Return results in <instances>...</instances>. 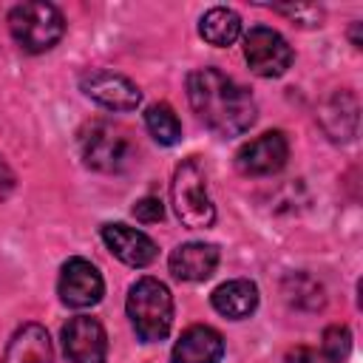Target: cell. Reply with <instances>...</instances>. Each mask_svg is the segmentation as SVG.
I'll use <instances>...</instances> for the list:
<instances>
[{"label": "cell", "mask_w": 363, "mask_h": 363, "mask_svg": "<svg viewBox=\"0 0 363 363\" xmlns=\"http://www.w3.org/2000/svg\"><path fill=\"white\" fill-rule=\"evenodd\" d=\"M57 292L62 298L65 306L74 309H88L94 303L102 301L105 295V281L102 272L85 261V258H68L60 269V281H57Z\"/></svg>", "instance_id": "cell-8"}, {"label": "cell", "mask_w": 363, "mask_h": 363, "mask_svg": "<svg viewBox=\"0 0 363 363\" xmlns=\"http://www.w3.org/2000/svg\"><path fill=\"white\" fill-rule=\"evenodd\" d=\"M79 88L88 99L99 102L108 111H133L142 102V91L125 74L108 68H91L79 77Z\"/></svg>", "instance_id": "cell-7"}, {"label": "cell", "mask_w": 363, "mask_h": 363, "mask_svg": "<svg viewBox=\"0 0 363 363\" xmlns=\"http://www.w3.org/2000/svg\"><path fill=\"white\" fill-rule=\"evenodd\" d=\"M9 31L28 54L54 48L65 34V20L51 3H20L9 11Z\"/></svg>", "instance_id": "cell-4"}, {"label": "cell", "mask_w": 363, "mask_h": 363, "mask_svg": "<svg viewBox=\"0 0 363 363\" xmlns=\"http://www.w3.org/2000/svg\"><path fill=\"white\" fill-rule=\"evenodd\" d=\"M133 216H136L139 221H145V224H153V221H162L164 207H162V201H159V199L145 196V199H139V201L133 204Z\"/></svg>", "instance_id": "cell-20"}, {"label": "cell", "mask_w": 363, "mask_h": 363, "mask_svg": "<svg viewBox=\"0 0 363 363\" xmlns=\"http://www.w3.org/2000/svg\"><path fill=\"white\" fill-rule=\"evenodd\" d=\"M145 125L159 145H176L182 139V122L173 113V108L164 102H156L145 111Z\"/></svg>", "instance_id": "cell-17"}, {"label": "cell", "mask_w": 363, "mask_h": 363, "mask_svg": "<svg viewBox=\"0 0 363 363\" xmlns=\"http://www.w3.org/2000/svg\"><path fill=\"white\" fill-rule=\"evenodd\" d=\"M244 60L252 68V74L272 79L286 74V68L292 65V48L278 31L267 26H255L244 37Z\"/></svg>", "instance_id": "cell-6"}, {"label": "cell", "mask_w": 363, "mask_h": 363, "mask_svg": "<svg viewBox=\"0 0 363 363\" xmlns=\"http://www.w3.org/2000/svg\"><path fill=\"white\" fill-rule=\"evenodd\" d=\"M221 354H224L221 335L204 323L184 329L173 346V363H218Z\"/></svg>", "instance_id": "cell-13"}, {"label": "cell", "mask_w": 363, "mask_h": 363, "mask_svg": "<svg viewBox=\"0 0 363 363\" xmlns=\"http://www.w3.org/2000/svg\"><path fill=\"white\" fill-rule=\"evenodd\" d=\"M167 264L179 281H207L218 267V250L204 241H187L170 252Z\"/></svg>", "instance_id": "cell-12"}, {"label": "cell", "mask_w": 363, "mask_h": 363, "mask_svg": "<svg viewBox=\"0 0 363 363\" xmlns=\"http://www.w3.org/2000/svg\"><path fill=\"white\" fill-rule=\"evenodd\" d=\"M199 34H201L210 45H218V48L233 45V43L238 40V34H241V17H238L233 9L216 6V9H210V11L201 17Z\"/></svg>", "instance_id": "cell-16"}, {"label": "cell", "mask_w": 363, "mask_h": 363, "mask_svg": "<svg viewBox=\"0 0 363 363\" xmlns=\"http://www.w3.org/2000/svg\"><path fill=\"white\" fill-rule=\"evenodd\" d=\"M14 190V173H11V167H9V162L0 156V201L9 196Z\"/></svg>", "instance_id": "cell-22"}, {"label": "cell", "mask_w": 363, "mask_h": 363, "mask_svg": "<svg viewBox=\"0 0 363 363\" xmlns=\"http://www.w3.org/2000/svg\"><path fill=\"white\" fill-rule=\"evenodd\" d=\"M170 199L179 221L193 230H204L216 221V207L207 193V176L196 159H187L176 167L170 182Z\"/></svg>", "instance_id": "cell-5"}, {"label": "cell", "mask_w": 363, "mask_h": 363, "mask_svg": "<svg viewBox=\"0 0 363 363\" xmlns=\"http://www.w3.org/2000/svg\"><path fill=\"white\" fill-rule=\"evenodd\" d=\"M289 159V142L281 130H267L235 153V167L244 176H272L278 173Z\"/></svg>", "instance_id": "cell-9"}, {"label": "cell", "mask_w": 363, "mask_h": 363, "mask_svg": "<svg viewBox=\"0 0 363 363\" xmlns=\"http://www.w3.org/2000/svg\"><path fill=\"white\" fill-rule=\"evenodd\" d=\"M284 298L292 303V306H298V309H320L323 306V286L315 281V278H309V275H303V272H298V275H289L286 281H284Z\"/></svg>", "instance_id": "cell-18"}, {"label": "cell", "mask_w": 363, "mask_h": 363, "mask_svg": "<svg viewBox=\"0 0 363 363\" xmlns=\"http://www.w3.org/2000/svg\"><path fill=\"white\" fill-rule=\"evenodd\" d=\"M82 162L99 173H122L133 164L136 147L128 130L111 119H94L79 133Z\"/></svg>", "instance_id": "cell-3"}, {"label": "cell", "mask_w": 363, "mask_h": 363, "mask_svg": "<svg viewBox=\"0 0 363 363\" xmlns=\"http://www.w3.org/2000/svg\"><path fill=\"white\" fill-rule=\"evenodd\" d=\"M286 363H332L323 349H309V346H295L286 352Z\"/></svg>", "instance_id": "cell-21"}, {"label": "cell", "mask_w": 363, "mask_h": 363, "mask_svg": "<svg viewBox=\"0 0 363 363\" xmlns=\"http://www.w3.org/2000/svg\"><path fill=\"white\" fill-rule=\"evenodd\" d=\"M320 349L323 354L332 360V363H346L349 352H352V332L346 326H329L323 332V340H320Z\"/></svg>", "instance_id": "cell-19"}, {"label": "cell", "mask_w": 363, "mask_h": 363, "mask_svg": "<svg viewBox=\"0 0 363 363\" xmlns=\"http://www.w3.org/2000/svg\"><path fill=\"white\" fill-rule=\"evenodd\" d=\"M187 99L196 116L216 136H241L255 122L252 96L218 68H199L187 77Z\"/></svg>", "instance_id": "cell-1"}, {"label": "cell", "mask_w": 363, "mask_h": 363, "mask_svg": "<svg viewBox=\"0 0 363 363\" xmlns=\"http://www.w3.org/2000/svg\"><path fill=\"white\" fill-rule=\"evenodd\" d=\"M210 301H213V309L218 315H224L230 320H244L258 306V286L247 278H235V281H227V284L216 286Z\"/></svg>", "instance_id": "cell-15"}, {"label": "cell", "mask_w": 363, "mask_h": 363, "mask_svg": "<svg viewBox=\"0 0 363 363\" xmlns=\"http://www.w3.org/2000/svg\"><path fill=\"white\" fill-rule=\"evenodd\" d=\"M130 326L139 340L156 343L164 340L173 326V298L170 289L156 278H139L125 301Z\"/></svg>", "instance_id": "cell-2"}, {"label": "cell", "mask_w": 363, "mask_h": 363, "mask_svg": "<svg viewBox=\"0 0 363 363\" xmlns=\"http://www.w3.org/2000/svg\"><path fill=\"white\" fill-rule=\"evenodd\" d=\"M62 349L68 363H105L108 335L91 315H77L62 326Z\"/></svg>", "instance_id": "cell-10"}, {"label": "cell", "mask_w": 363, "mask_h": 363, "mask_svg": "<svg viewBox=\"0 0 363 363\" xmlns=\"http://www.w3.org/2000/svg\"><path fill=\"white\" fill-rule=\"evenodd\" d=\"M51 337L40 323H23L6 343L0 363H51Z\"/></svg>", "instance_id": "cell-14"}, {"label": "cell", "mask_w": 363, "mask_h": 363, "mask_svg": "<svg viewBox=\"0 0 363 363\" xmlns=\"http://www.w3.org/2000/svg\"><path fill=\"white\" fill-rule=\"evenodd\" d=\"M102 241L105 247L128 267H147L156 258V241L150 235H145L136 227L128 224H105L102 227Z\"/></svg>", "instance_id": "cell-11"}]
</instances>
